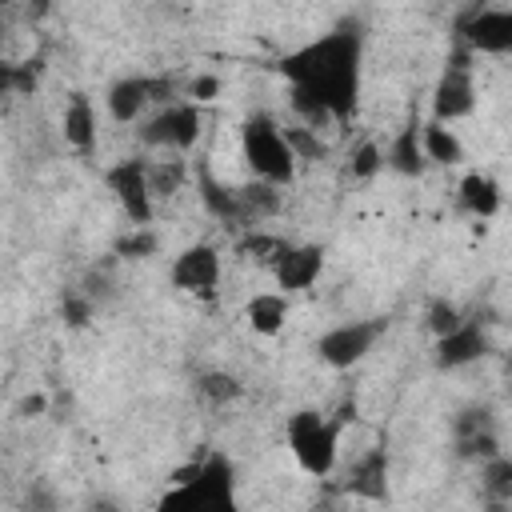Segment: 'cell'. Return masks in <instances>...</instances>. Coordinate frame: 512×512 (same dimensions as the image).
<instances>
[{"mask_svg":"<svg viewBox=\"0 0 512 512\" xmlns=\"http://www.w3.org/2000/svg\"><path fill=\"white\" fill-rule=\"evenodd\" d=\"M280 76L288 80V100L308 124L336 120L344 124L360 104L364 40L356 28H332L288 56H280Z\"/></svg>","mask_w":512,"mask_h":512,"instance_id":"cell-1","label":"cell"},{"mask_svg":"<svg viewBox=\"0 0 512 512\" xmlns=\"http://www.w3.org/2000/svg\"><path fill=\"white\" fill-rule=\"evenodd\" d=\"M172 492H164V508H188V512H228L236 504V468L224 452H208L196 464H184L172 472Z\"/></svg>","mask_w":512,"mask_h":512,"instance_id":"cell-2","label":"cell"},{"mask_svg":"<svg viewBox=\"0 0 512 512\" xmlns=\"http://www.w3.org/2000/svg\"><path fill=\"white\" fill-rule=\"evenodd\" d=\"M240 152L256 180H268L276 188L296 180V152H292L284 128L268 112H252L240 124Z\"/></svg>","mask_w":512,"mask_h":512,"instance_id":"cell-3","label":"cell"},{"mask_svg":"<svg viewBox=\"0 0 512 512\" xmlns=\"http://www.w3.org/2000/svg\"><path fill=\"white\" fill-rule=\"evenodd\" d=\"M340 424H344V416L328 420L316 408H300L296 416H288V448H292L296 464L308 476L320 480V476H328L336 468V456H340Z\"/></svg>","mask_w":512,"mask_h":512,"instance_id":"cell-4","label":"cell"},{"mask_svg":"<svg viewBox=\"0 0 512 512\" xmlns=\"http://www.w3.org/2000/svg\"><path fill=\"white\" fill-rule=\"evenodd\" d=\"M200 108L196 100H172V104H160L144 124H140V140L148 148H172V152H188L196 140H200Z\"/></svg>","mask_w":512,"mask_h":512,"instance_id":"cell-5","label":"cell"},{"mask_svg":"<svg viewBox=\"0 0 512 512\" xmlns=\"http://www.w3.org/2000/svg\"><path fill=\"white\" fill-rule=\"evenodd\" d=\"M388 332V320L384 316H368V320H348V324H336L328 328L320 340H316V356L328 364V368H352L360 364L376 340Z\"/></svg>","mask_w":512,"mask_h":512,"instance_id":"cell-6","label":"cell"},{"mask_svg":"<svg viewBox=\"0 0 512 512\" xmlns=\"http://www.w3.org/2000/svg\"><path fill=\"white\" fill-rule=\"evenodd\" d=\"M472 108H476L472 52L460 44V48L448 56V64H444V72H440V80H436V88H432V116L444 120V124H452V120H464Z\"/></svg>","mask_w":512,"mask_h":512,"instance_id":"cell-7","label":"cell"},{"mask_svg":"<svg viewBox=\"0 0 512 512\" xmlns=\"http://www.w3.org/2000/svg\"><path fill=\"white\" fill-rule=\"evenodd\" d=\"M104 184L112 192V200L120 204V212L132 220V224H152V180H148V164L128 156V160H116L108 172H104Z\"/></svg>","mask_w":512,"mask_h":512,"instance_id":"cell-8","label":"cell"},{"mask_svg":"<svg viewBox=\"0 0 512 512\" xmlns=\"http://www.w3.org/2000/svg\"><path fill=\"white\" fill-rule=\"evenodd\" d=\"M456 36L472 56H512V8H472L460 16Z\"/></svg>","mask_w":512,"mask_h":512,"instance_id":"cell-9","label":"cell"},{"mask_svg":"<svg viewBox=\"0 0 512 512\" xmlns=\"http://www.w3.org/2000/svg\"><path fill=\"white\" fill-rule=\"evenodd\" d=\"M168 280L180 292H192V296L212 300L216 296V284H220V252H216V244H188L172 260Z\"/></svg>","mask_w":512,"mask_h":512,"instance_id":"cell-10","label":"cell"},{"mask_svg":"<svg viewBox=\"0 0 512 512\" xmlns=\"http://www.w3.org/2000/svg\"><path fill=\"white\" fill-rule=\"evenodd\" d=\"M172 104V80H148V76H124L108 88V116L116 124L140 120L148 104Z\"/></svg>","mask_w":512,"mask_h":512,"instance_id":"cell-11","label":"cell"},{"mask_svg":"<svg viewBox=\"0 0 512 512\" xmlns=\"http://www.w3.org/2000/svg\"><path fill=\"white\" fill-rule=\"evenodd\" d=\"M320 272H324V248L320 244H284V252L272 264L280 292H304L320 280Z\"/></svg>","mask_w":512,"mask_h":512,"instance_id":"cell-12","label":"cell"},{"mask_svg":"<svg viewBox=\"0 0 512 512\" xmlns=\"http://www.w3.org/2000/svg\"><path fill=\"white\" fill-rule=\"evenodd\" d=\"M488 332L480 320H464L460 328H452L448 336H436V368L452 372V368H464L480 356H488Z\"/></svg>","mask_w":512,"mask_h":512,"instance_id":"cell-13","label":"cell"},{"mask_svg":"<svg viewBox=\"0 0 512 512\" xmlns=\"http://www.w3.org/2000/svg\"><path fill=\"white\" fill-rule=\"evenodd\" d=\"M60 128H64V144L76 148L80 156H88L96 148V108H92V100L84 92H72Z\"/></svg>","mask_w":512,"mask_h":512,"instance_id":"cell-14","label":"cell"},{"mask_svg":"<svg viewBox=\"0 0 512 512\" xmlns=\"http://www.w3.org/2000/svg\"><path fill=\"white\" fill-rule=\"evenodd\" d=\"M420 124H424V120H408V124L392 136V144H388V152H384L388 168L400 172V176H420V172L428 168L424 140H420Z\"/></svg>","mask_w":512,"mask_h":512,"instance_id":"cell-15","label":"cell"},{"mask_svg":"<svg viewBox=\"0 0 512 512\" xmlns=\"http://www.w3.org/2000/svg\"><path fill=\"white\" fill-rule=\"evenodd\" d=\"M196 192H200V204L208 208V216H216L224 224H236L240 220V192L232 184L216 180L208 164H196Z\"/></svg>","mask_w":512,"mask_h":512,"instance_id":"cell-16","label":"cell"},{"mask_svg":"<svg viewBox=\"0 0 512 512\" xmlns=\"http://www.w3.org/2000/svg\"><path fill=\"white\" fill-rule=\"evenodd\" d=\"M500 184L488 176V172H464L460 180V208L476 220H492L500 212Z\"/></svg>","mask_w":512,"mask_h":512,"instance_id":"cell-17","label":"cell"},{"mask_svg":"<svg viewBox=\"0 0 512 512\" xmlns=\"http://www.w3.org/2000/svg\"><path fill=\"white\" fill-rule=\"evenodd\" d=\"M244 320L256 336H276L288 320V292H256L244 308Z\"/></svg>","mask_w":512,"mask_h":512,"instance_id":"cell-18","label":"cell"},{"mask_svg":"<svg viewBox=\"0 0 512 512\" xmlns=\"http://www.w3.org/2000/svg\"><path fill=\"white\" fill-rule=\"evenodd\" d=\"M420 140H424V156H428V164H444V168H452V164L464 160V144H460V136H456L444 120H436V116L420 124Z\"/></svg>","mask_w":512,"mask_h":512,"instance_id":"cell-19","label":"cell"},{"mask_svg":"<svg viewBox=\"0 0 512 512\" xmlns=\"http://www.w3.org/2000/svg\"><path fill=\"white\" fill-rule=\"evenodd\" d=\"M352 492L368 496V500H380L388 492V452L384 448H372L364 452L356 464H352Z\"/></svg>","mask_w":512,"mask_h":512,"instance_id":"cell-20","label":"cell"},{"mask_svg":"<svg viewBox=\"0 0 512 512\" xmlns=\"http://www.w3.org/2000/svg\"><path fill=\"white\" fill-rule=\"evenodd\" d=\"M480 488H484L488 500L512 504V456H504V452L488 456L484 468H480Z\"/></svg>","mask_w":512,"mask_h":512,"instance_id":"cell-21","label":"cell"},{"mask_svg":"<svg viewBox=\"0 0 512 512\" xmlns=\"http://www.w3.org/2000/svg\"><path fill=\"white\" fill-rule=\"evenodd\" d=\"M236 192H240V220H264V216H272L280 208V192L268 180H252V184H244Z\"/></svg>","mask_w":512,"mask_h":512,"instance_id":"cell-22","label":"cell"},{"mask_svg":"<svg viewBox=\"0 0 512 512\" xmlns=\"http://www.w3.org/2000/svg\"><path fill=\"white\" fill-rule=\"evenodd\" d=\"M196 392L208 400V404H228V400H236L244 388H240V380L232 376V372H204L200 380H196Z\"/></svg>","mask_w":512,"mask_h":512,"instance_id":"cell-23","label":"cell"},{"mask_svg":"<svg viewBox=\"0 0 512 512\" xmlns=\"http://www.w3.org/2000/svg\"><path fill=\"white\" fill-rule=\"evenodd\" d=\"M424 324H428L432 336H448L452 328L464 324V312H460L448 296H432V300H428V312H424Z\"/></svg>","mask_w":512,"mask_h":512,"instance_id":"cell-24","label":"cell"},{"mask_svg":"<svg viewBox=\"0 0 512 512\" xmlns=\"http://www.w3.org/2000/svg\"><path fill=\"white\" fill-rule=\"evenodd\" d=\"M0 84H4L8 92L32 96V88L40 84V60H20V64H4V72H0Z\"/></svg>","mask_w":512,"mask_h":512,"instance_id":"cell-25","label":"cell"},{"mask_svg":"<svg viewBox=\"0 0 512 512\" xmlns=\"http://www.w3.org/2000/svg\"><path fill=\"white\" fill-rule=\"evenodd\" d=\"M500 452V440H496V428H484V432H472V436H456V456L460 460H488Z\"/></svg>","mask_w":512,"mask_h":512,"instance_id":"cell-26","label":"cell"},{"mask_svg":"<svg viewBox=\"0 0 512 512\" xmlns=\"http://www.w3.org/2000/svg\"><path fill=\"white\" fill-rule=\"evenodd\" d=\"M152 252H156V232L148 224H136V232L116 240V256H124V260H144Z\"/></svg>","mask_w":512,"mask_h":512,"instance_id":"cell-27","label":"cell"},{"mask_svg":"<svg viewBox=\"0 0 512 512\" xmlns=\"http://www.w3.org/2000/svg\"><path fill=\"white\" fill-rule=\"evenodd\" d=\"M384 164H388V160H384L380 144L364 140V144H360V148L352 152V164H348V168H352V176H356V180H372V176H376V172H380Z\"/></svg>","mask_w":512,"mask_h":512,"instance_id":"cell-28","label":"cell"},{"mask_svg":"<svg viewBox=\"0 0 512 512\" xmlns=\"http://www.w3.org/2000/svg\"><path fill=\"white\" fill-rule=\"evenodd\" d=\"M148 180H152V192H156V196H172V192L180 188V180H184V164L164 160V164L148 168Z\"/></svg>","mask_w":512,"mask_h":512,"instance_id":"cell-29","label":"cell"},{"mask_svg":"<svg viewBox=\"0 0 512 512\" xmlns=\"http://www.w3.org/2000/svg\"><path fill=\"white\" fill-rule=\"evenodd\" d=\"M60 312H64L68 328H84V324H88V316H92V300H88V292H64Z\"/></svg>","mask_w":512,"mask_h":512,"instance_id":"cell-30","label":"cell"},{"mask_svg":"<svg viewBox=\"0 0 512 512\" xmlns=\"http://www.w3.org/2000/svg\"><path fill=\"white\" fill-rule=\"evenodd\" d=\"M284 136H288L296 160H316V156H324V144H320V136H312V128H288Z\"/></svg>","mask_w":512,"mask_h":512,"instance_id":"cell-31","label":"cell"},{"mask_svg":"<svg viewBox=\"0 0 512 512\" xmlns=\"http://www.w3.org/2000/svg\"><path fill=\"white\" fill-rule=\"evenodd\" d=\"M240 252H252L256 260H264V264H276V256L284 252V244L276 240V236H264V232H252L244 244H240Z\"/></svg>","mask_w":512,"mask_h":512,"instance_id":"cell-32","label":"cell"},{"mask_svg":"<svg viewBox=\"0 0 512 512\" xmlns=\"http://www.w3.org/2000/svg\"><path fill=\"white\" fill-rule=\"evenodd\" d=\"M492 428V412L488 408H464L452 424V436H472V432H484Z\"/></svg>","mask_w":512,"mask_h":512,"instance_id":"cell-33","label":"cell"},{"mask_svg":"<svg viewBox=\"0 0 512 512\" xmlns=\"http://www.w3.org/2000/svg\"><path fill=\"white\" fill-rule=\"evenodd\" d=\"M216 96H220V76L200 72V76H192V80H188V100L208 104V100H216Z\"/></svg>","mask_w":512,"mask_h":512,"instance_id":"cell-34","label":"cell"},{"mask_svg":"<svg viewBox=\"0 0 512 512\" xmlns=\"http://www.w3.org/2000/svg\"><path fill=\"white\" fill-rule=\"evenodd\" d=\"M20 412H24V416L44 412V396H24V400H20Z\"/></svg>","mask_w":512,"mask_h":512,"instance_id":"cell-35","label":"cell"},{"mask_svg":"<svg viewBox=\"0 0 512 512\" xmlns=\"http://www.w3.org/2000/svg\"><path fill=\"white\" fill-rule=\"evenodd\" d=\"M504 392H508V400H512V356L504 360Z\"/></svg>","mask_w":512,"mask_h":512,"instance_id":"cell-36","label":"cell"}]
</instances>
